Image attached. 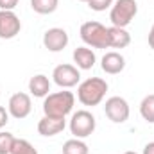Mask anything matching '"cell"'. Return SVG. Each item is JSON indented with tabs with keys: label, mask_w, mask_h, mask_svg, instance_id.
Wrapping results in <instances>:
<instances>
[{
	"label": "cell",
	"mask_w": 154,
	"mask_h": 154,
	"mask_svg": "<svg viewBox=\"0 0 154 154\" xmlns=\"http://www.w3.org/2000/svg\"><path fill=\"white\" fill-rule=\"evenodd\" d=\"M143 154H154V142L147 143V145L143 147Z\"/></svg>",
	"instance_id": "24"
},
{
	"label": "cell",
	"mask_w": 154,
	"mask_h": 154,
	"mask_svg": "<svg viewBox=\"0 0 154 154\" xmlns=\"http://www.w3.org/2000/svg\"><path fill=\"white\" fill-rule=\"evenodd\" d=\"M140 115L143 116V120H147L149 124H154V93L147 95L142 104H140Z\"/></svg>",
	"instance_id": "18"
},
{
	"label": "cell",
	"mask_w": 154,
	"mask_h": 154,
	"mask_svg": "<svg viewBox=\"0 0 154 154\" xmlns=\"http://www.w3.org/2000/svg\"><path fill=\"white\" fill-rule=\"evenodd\" d=\"M88 5H90V9H93V11H106L108 7H111V4H113V0H88L86 2Z\"/></svg>",
	"instance_id": "21"
},
{
	"label": "cell",
	"mask_w": 154,
	"mask_h": 154,
	"mask_svg": "<svg viewBox=\"0 0 154 154\" xmlns=\"http://www.w3.org/2000/svg\"><path fill=\"white\" fill-rule=\"evenodd\" d=\"M81 39L93 48H108L109 47V31L99 22H86L81 25Z\"/></svg>",
	"instance_id": "3"
},
{
	"label": "cell",
	"mask_w": 154,
	"mask_h": 154,
	"mask_svg": "<svg viewBox=\"0 0 154 154\" xmlns=\"http://www.w3.org/2000/svg\"><path fill=\"white\" fill-rule=\"evenodd\" d=\"M43 45L50 52H61L68 45V32L59 27H52L43 34Z\"/></svg>",
	"instance_id": "10"
},
{
	"label": "cell",
	"mask_w": 154,
	"mask_h": 154,
	"mask_svg": "<svg viewBox=\"0 0 154 154\" xmlns=\"http://www.w3.org/2000/svg\"><path fill=\"white\" fill-rule=\"evenodd\" d=\"M109 47L113 48H125L131 43V34L122 27H109Z\"/></svg>",
	"instance_id": "15"
},
{
	"label": "cell",
	"mask_w": 154,
	"mask_h": 154,
	"mask_svg": "<svg viewBox=\"0 0 154 154\" xmlns=\"http://www.w3.org/2000/svg\"><path fill=\"white\" fill-rule=\"evenodd\" d=\"M52 77H54V82L61 88H72L75 86L81 79V74H79V68L74 66V65H59L54 68L52 72Z\"/></svg>",
	"instance_id": "8"
},
{
	"label": "cell",
	"mask_w": 154,
	"mask_h": 154,
	"mask_svg": "<svg viewBox=\"0 0 154 154\" xmlns=\"http://www.w3.org/2000/svg\"><path fill=\"white\" fill-rule=\"evenodd\" d=\"M100 66H102V70H104L106 74L116 75V74H120V72L125 68V59H124V56L118 54V52H108V54H104Z\"/></svg>",
	"instance_id": "12"
},
{
	"label": "cell",
	"mask_w": 154,
	"mask_h": 154,
	"mask_svg": "<svg viewBox=\"0 0 154 154\" xmlns=\"http://www.w3.org/2000/svg\"><path fill=\"white\" fill-rule=\"evenodd\" d=\"M79 2H88V0H79Z\"/></svg>",
	"instance_id": "27"
},
{
	"label": "cell",
	"mask_w": 154,
	"mask_h": 154,
	"mask_svg": "<svg viewBox=\"0 0 154 154\" xmlns=\"http://www.w3.org/2000/svg\"><path fill=\"white\" fill-rule=\"evenodd\" d=\"M9 122V111H5L4 106H0V129Z\"/></svg>",
	"instance_id": "23"
},
{
	"label": "cell",
	"mask_w": 154,
	"mask_h": 154,
	"mask_svg": "<svg viewBox=\"0 0 154 154\" xmlns=\"http://www.w3.org/2000/svg\"><path fill=\"white\" fill-rule=\"evenodd\" d=\"M7 108H9V115L13 116V118L22 120V118L29 116L31 109H32V102H31V97H29L27 93L18 91V93L11 95Z\"/></svg>",
	"instance_id": "7"
},
{
	"label": "cell",
	"mask_w": 154,
	"mask_h": 154,
	"mask_svg": "<svg viewBox=\"0 0 154 154\" xmlns=\"http://www.w3.org/2000/svg\"><path fill=\"white\" fill-rule=\"evenodd\" d=\"M104 111H106V116L115 124H124L129 118V113H131L127 100L122 99V97H109L106 100Z\"/></svg>",
	"instance_id": "6"
},
{
	"label": "cell",
	"mask_w": 154,
	"mask_h": 154,
	"mask_svg": "<svg viewBox=\"0 0 154 154\" xmlns=\"http://www.w3.org/2000/svg\"><path fill=\"white\" fill-rule=\"evenodd\" d=\"M14 136L7 131L0 133V154H11V147H13Z\"/></svg>",
	"instance_id": "20"
},
{
	"label": "cell",
	"mask_w": 154,
	"mask_h": 154,
	"mask_svg": "<svg viewBox=\"0 0 154 154\" xmlns=\"http://www.w3.org/2000/svg\"><path fill=\"white\" fill-rule=\"evenodd\" d=\"M11 154H38V151L34 149V145L23 138H14L13 147H11Z\"/></svg>",
	"instance_id": "19"
},
{
	"label": "cell",
	"mask_w": 154,
	"mask_h": 154,
	"mask_svg": "<svg viewBox=\"0 0 154 154\" xmlns=\"http://www.w3.org/2000/svg\"><path fill=\"white\" fill-rule=\"evenodd\" d=\"M75 104V97L72 91H57V93H48L43 102V113L45 116H54V118H65L68 113H72Z\"/></svg>",
	"instance_id": "2"
},
{
	"label": "cell",
	"mask_w": 154,
	"mask_h": 154,
	"mask_svg": "<svg viewBox=\"0 0 154 154\" xmlns=\"http://www.w3.org/2000/svg\"><path fill=\"white\" fill-rule=\"evenodd\" d=\"M124 154H138V152H133V151H127V152H124Z\"/></svg>",
	"instance_id": "26"
},
{
	"label": "cell",
	"mask_w": 154,
	"mask_h": 154,
	"mask_svg": "<svg viewBox=\"0 0 154 154\" xmlns=\"http://www.w3.org/2000/svg\"><path fill=\"white\" fill-rule=\"evenodd\" d=\"M29 91L34 95V97H47L48 91H50V81L48 77L43 75V74H38V75L31 77L29 81Z\"/></svg>",
	"instance_id": "14"
},
{
	"label": "cell",
	"mask_w": 154,
	"mask_h": 154,
	"mask_svg": "<svg viewBox=\"0 0 154 154\" xmlns=\"http://www.w3.org/2000/svg\"><path fill=\"white\" fill-rule=\"evenodd\" d=\"M138 13V4L136 0H116L115 5H111V13H109V20L113 23V27H122L125 29L133 18Z\"/></svg>",
	"instance_id": "4"
},
{
	"label": "cell",
	"mask_w": 154,
	"mask_h": 154,
	"mask_svg": "<svg viewBox=\"0 0 154 154\" xmlns=\"http://www.w3.org/2000/svg\"><path fill=\"white\" fill-rule=\"evenodd\" d=\"M18 5V0H0V9L2 11H13Z\"/></svg>",
	"instance_id": "22"
},
{
	"label": "cell",
	"mask_w": 154,
	"mask_h": 154,
	"mask_svg": "<svg viewBox=\"0 0 154 154\" xmlns=\"http://www.w3.org/2000/svg\"><path fill=\"white\" fill-rule=\"evenodd\" d=\"M95 116L91 115L90 111L86 109H81L72 115V120H70V131L75 138H86L90 136L93 131H95Z\"/></svg>",
	"instance_id": "5"
},
{
	"label": "cell",
	"mask_w": 154,
	"mask_h": 154,
	"mask_svg": "<svg viewBox=\"0 0 154 154\" xmlns=\"http://www.w3.org/2000/svg\"><path fill=\"white\" fill-rule=\"evenodd\" d=\"M149 47L154 50V23H152V27H151V32H149Z\"/></svg>",
	"instance_id": "25"
},
{
	"label": "cell",
	"mask_w": 154,
	"mask_h": 154,
	"mask_svg": "<svg viewBox=\"0 0 154 154\" xmlns=\"http://www.w3.org/2000/svg\"><path fill=\"white\" fill-rule=\"evenodd\" d=\"M95 61H97V57H95V52L91 48H88V47H77L75 50H74V63H75L77 68L90 70V68L95 66Z\"/></svg>",
	"instance_id": "13"
},
{
	"label": "cell",
	"mask_w": 154,
	"mask_h": 154,
	"mask_svg": "<svg viewBox=\"0 0 154 154\" xmlns=\"http://www.w3.org/2000/svg\"><path fill=\"white\" fill-rule=\"evenodd\" d=\"M88 152H90V149L81 138H72V140L65 142V145H63V154H88Z\"/></svg>",
	"instance_id": "17"
},
{
	"label": "cell",
	"mask_w": 154,
	"mask_h": 154,
	"mask_svg": "<svg viewBox=\"0 0 154 154\" xmlns=\"http://www.w3.org/2000/svg\"><path fill=\"white\" fill-rule=\"evenodd\" d=\"M108 91V82L100 77H90L82 81L77 88V99L84 106H99L102 99L106 97Z\"/></svg>",
	"instance_id": "1"
},
{
	"label": "cell",
	"mask_w": 154,
	"mask_h": 154,
	"mask_svg": "<svg viewBox=\"0 0 154 154\" xmlns=\"http://www.w3.org/2000/svg\"><path fill=\"white\" fill-rule=\"evenodd\" d=\"M20 29H22V22L13 11H0V38H14L20 32Z\"/></svg>",
	"instance_id": "9"
},
{
	"label": "cell",
	"mask_w": 154,
	"mask_h": 154,
	"mask_svg": "<svg viewBox=\"0 0 154 154\" xmlns=\"http://www.w3.org/2000/svg\"><path fill=\"white\" fill-rule=\"evenodd\" d=\"M59 0H31V7L38 14H50L57 9Z\"/></svg>",
	"instance_id": "16"
},
{
	"label": "cell",
	"mask_w": 154,
	"mask_h": 154,
	"mask_svg": "<svg viewBox=\"0 0 154 154\" xmlns=\"http://www.w3.org/2000/svg\"><path fill=\"white\" fill-rule=\"evenodd\" d=\"M66 127L65 118H54V116H43L38 122V133L41 136H56Z\"/></svg>",
	"instance_id": "11"
}]
</instances>
